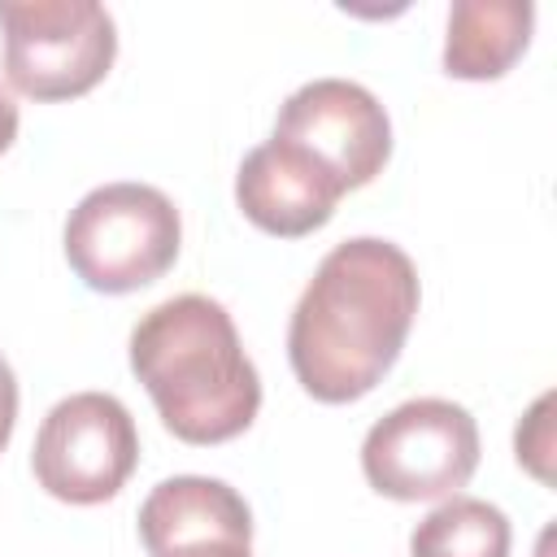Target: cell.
Returning a JSON list of instances; mask_svg holds the SVG:
<instances>
[{
	"mask_svg": "<svg viewBox=\"0 0 557 557\" xmlns=\"http://www.w3.org/2000/svg\"><path fill=\"white\" fill-rule=\"evenodd\" d=\"M418 265L379 235L335 244L305 283L287 322L296 383L322 405L370 396L396 366L418 318Z\"/></svg>",
	"mask_w": 557,
	"mask_h": 557,
	"instance_id": "6da1fadb",
	"label": "cell"
},
{
	"mask_svg": "<svg viewBox=\"0 0 557 557\" xmlns=\"http://www.w3.org/2000/svg\"><path fill=\"white\" fill-rule=\"evenodd\" d=\"M131 370L165 431L183 444H226L261 409V374L226 305L200 292L170 296L135 322Z\"/></svg>",
	"mask_w": 557,
	"mask_h": 557,
	"instance_id": "7a4b0ae2",
	"label": "cell"
},
{
	"mask_svg": "<svg viewBox=\"0 0 557 557\" xmlns=\"http://www.w3.org/2000/svg\"><path fill=\"white\" fill-rule=\"evenodd\" d=\"M61 244L83 287L126 296L157 283L178 261L183 218L152 183H104L70 209Z\"/></svg>",
	"mask_w": 557,
	"mask_h": 557,
	"instance_id": "3957f363",
	"label": "cell"
},
{
	"mask_svg": "<svg viewBox=\"0 0 557 557\" xmlns=\"http://www.w3.org/2000/svg\"><path fill=\"white\" fill-rule=\"evenodd\" d=\"M4 78L26 100H78L117 57V26L96 0H0Z\"/></svg>",
	"mask_w": 557,
	"mask_h": 557,
	"instance_id": "277c9868",
	"label": "cell"
},
{
	"mask_svg": "<svg viewBox=\"0 0 557 557\" xmlns=\"http://www.w3.org/2000/svg\"><path fill=\"white\" fill-rule=\"evenodd\" d=\"M479 470V426L466 405L418 396L383 413L361 440V474L387 500H448Z\"/></svg>",
	"mask_w": 557,
	"mask_h": 557,
	"instance_id": "5b68a950",
	"label": "cell"
},
{
	"mask_svg": "<svg viewBox=\"0 0 557 557\" xmlns=\"http://www.w3.org/2000/svg\"><path fill=\"white\" fill-rule=\"evenodd\" d=\"M139 466V431L131 409L109 392H74L57 400L30 448L35 483L65 505L113 500Z\"/></svg>",
	"mask_w": 557,
	"mask_h": 557,
	"instance_id": "8992f818",
	"label": "cell"
},
{
	"mask_svg": "<svg viewBox=\"0 0 557 557\" xmlns=\"http://www.w3.org/2000/svg\"><path fill=\"white\" fill-rule=\"evenodd\" d=\"M274 139L296 144L344 191H357L374 183L392 157V117L370 87L352 78H313L283 100Z\"/></svg>",
	"mask_w": 557,
	"mask_h": 557,
	"instance_id": "52a82bcc",
	"label": "cell"
},
{
	"mask_svg": "<svg viewBox=\"0 0 557 557\" xmlns=\"http://www.w3.org/2000/svg\"><path fill=\"white\" fill-rule=\"evenodd\" d=\"M139 540L148 557H252V509L226 479L174 474L144 496Z\"/></svg>",
	"mask_w": 557,
	"mask_h": 557,
	"instance_id": "ba28073f",
	"label": "cell"
},
{
	"mask_svg": "<svg viewBox=\"0 0 557 557\" xmlns=\"http://www.w3.org/2000/svg\"><path fill=\"white\" fill-rule=\"evenodd\" d=\"M344 187L296 144L287 139H265L257 144L235 174V205L239 213L278 239H300L313 235L318 226L331 222Z\"/></svg>",
	"mask_w": 557,
	"mask_h": 557,
	"instance_id": "9c48e42d",
	"label": "cell"
},
{
	"mask_svg": "<svg viewBox=\"0 0 557 557\" xmlns=\"http://www.w3.org/2000/svg\"><path fill=\"white\" fill-rule=\"evenodd\" d=\"M535 30L531 0H457L448 9L444 74L466 83L505 78Z\"/></svg>",
	"mask_w": 557,
	"mask_h": 557,
	"instance_id": "30bf717a",
	"label": "cell"
},
{
	"mask_svg": "<svg viewBox=\"0 0 557 557\" xmlns=\"http://www.w3.org/2000/svg\"><path fill=\"white\" fill-rule=\"evenodd\" d=\"M509 544L505 509L479 496H448L413 527L409 557H509Z\"/></svg>",
	"mask_w": 557,
	"mask_h": 557,
	"instance_id": "8fae6325",
	"label": "cell"
},
{
	"mask_svg": "<svg viewBox=\"0 0 557 557\" xmlns=\"http://www.w3.org/2000/svg\"><path fill=\"white\" fill-rule=\"evenodd\" d=\"M548 409H553V396L544 392L531 413L518 422L513 431V453H518V466H527L540 483H553V470H548V453H553V426H548Z\"/></svg>",
	"mask_w": 557,
	"mask_h": 557,
	"instance_id": "7c38bea8",
	"label": "cell"
},
{
	"mask_svg": "<svg viewBox=\"0 0 557 557\" xmlns=\"http://www.w3.org/2000/svg\"><path fill=\"white\" fill-rule=\"evenodd\" d=\"M13 426H17V374H13L9 357L0 352V453L13 440Z\"/></svg>",
	"mask_w": 557,
	"mask_h": 557,
	"instance_id": "4fadbf2b",
	"label": "cell"
},
{
	"mask_svg": "<svg viewBox=\"0 0 557 557\" xmlns=\"http://www.w3.org/2000/svg\"><path fill=\"white\" fill-rule=\"evenodd\" d=\"M13 139H17V104H13V96L0 87V152H9Z\"/></svg>",
	"mask_w": 557,
	"mask_h": 557,
	"instance_id": "5bb4252c",
	"label": "cell"
}]
</instances>
